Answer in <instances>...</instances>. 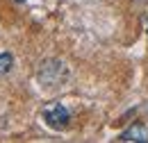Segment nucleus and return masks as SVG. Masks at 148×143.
Listing matches in <instances>:
<instances>
[{
    "label": "nucleus",
    "instance_id": "obj_1",
    "mask_svg": "<svg viewBox=\"0 0 148 143\" xmlns=\"http://www.w3.org/2000/svg\"><path fill=\"white\" fill-rule=\"evenodd\" d=\"M43 121L46 125L53 127V129H66L69 121H71V111L64 107V105H50V107L43 109Z\"/></svg>",
    "mask_w": 148,
    "mask_h": 143
},
{
    "label": "nucleus",
    "instance_id": "obj_2",
    "mask_svg": "<svg viewBox=\"0 0 148 143\" xmlns=\"http://www.w3.org/2000/svg\"><path fill=\"white\" fill-rule=\"evenodd\" d=\"M64 75H66V66L62 61H43L41 71H39V80L46 86H55Z\"/></svg>",
    "mask_w": 148,
    "mask_h": 143
},
{
    "label": "nucleus",
    "instance_id": "obj_3",
    "mask_svg": "<svg viewBox=\"0 0 148 143\" xmlns=\"http://www.w3.org/2000/svg\"><path fill=\"white\" fill-rule=\"evenodd\" d=\"M121 141H125V143H130V141H148V129L144 125H132L130 129H125V132H121V136H119Z\"/></svg>",
    "mask_w": 148,
    "mask_h": 143
},
{
    "label": "nucleus",
    "instance_id": "obj_4",
    "mask_svg": "<svg viewBox=\"0 0 148 143\" xmlns=\"http://www.w3.org/2000/svg\"><path fill=\"white\" fill-rule=\"evenodd\" d=\"M12 66H14V57H12L9 52H0V75L9 73Z\"/></svg>",
    "mask_w": 148,
    "mask_h": 143
},
{
    "label": "nucleus",
    "instance_id": "obj_5",
    "mask_svg": "<svg viewBox=\"0 0 148 143\" xmlns=\"http://www.w3.org/2000/svg\"><path fill=\"white\" fill-rule=\"evenodd\" d=\"M16 2H25V0H16Z\"/></svg>",
    "mask_w": 148,
    "mask_h": 143
}]
</instances>
